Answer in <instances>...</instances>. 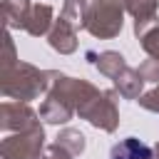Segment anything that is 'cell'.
Here are the masks:
<instances>
[{
  "label": "cell",
  "instance_id": "obj_1",
  "mask_svg": "<svg viewBox=\"0 0 159 159\" xmlns=\"http://www.w3.org/2000/svg\"><path fill=\"white\" fill-rule=\"evenodd\" d=\"M109 159H154V154L137 137H127V139H122V142H117L112 147Z\"/></svg>",
  "mask_w": 159,
  "mask_h": 159
}]
</instances>
